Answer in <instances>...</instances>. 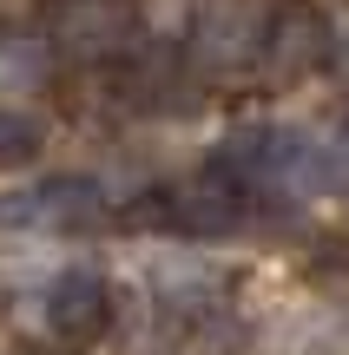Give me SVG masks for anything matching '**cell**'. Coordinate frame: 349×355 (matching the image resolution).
Segmentation results:
<instances>
[{
	"label": "cell",
	"instance_id": "1",
	"mask_svg": "<svg viewBox=\"0 0 349 355\" xmlns=\"http://www.w3.org/2000/svg\"><path fill=\"white\" fill-rule=\"evenodd\" d=\"M99 184L92 178H46V184H20L0 198V230H79L99 217Z\"/></svg>",
	"mask_w": 349,
	"mask_h": 355
},
{
	"label": "cell",
	"instance_id": "2",
	"mask_svg": "<svg viewBox=\"0 0 349 355\" xmlns=\"http://www.w3.org/2000/svg\"><path fill=\"white\" fill-rule=\"evenodd\" d=\"M105 316H112L105 277L86 270V263L60 270V277L46 283V296H40V322H46V336H60V343H86V336H99Z\"/></svg>",
	"mask_w": 349,
	"mask_h": 355
},
{
	"label": "cell",
	"instance_id": "3",
	"mask_svg": "<svg viewBox=\"0 0 349 355\" xmlns=\"http://www.w3.org/2000/svg\"><path fill=\"white\" fill-rule=\"evenodd\" d=\"M126 33H132V7L126 0H66V7L53 13V46H60L66 60H79V66L119 53Z\"/></svg>",
	"mask_w": 349,
	"mask_h": 355
},
{
	"label": "cell",
	"instance_id": "4",
	"mask_svg": "<svg viewBox=\"0 0 349 355\" xmlns=\"http://www.w3.org/2000/svg\"><path fill=\"white\" fill-rule=\"evenodd\" d=\"M257 7L250 0H205L198 7V26H191V53L211 66V73H237V66L257 53Z\"/></svg>",
	"mask_w": 349,
	"mask_h": 355
},
{
	"label": "cell",
	"instance_id": "5",
	"mask_svg": "<svg viewBox=\"0 0 349 355\" xmlns=\"http://www.w3.org/2000/svg\"><path fill=\"white\" fill-rule=\"evenodd\" d=\"M316 53H323V26H316V13H310V7H290V13H277V26H271V46H264L271 73H303V66H316Z\"/></svg>",
	"mask_w": 349,
	"mask_h": 355
},
{
	"label": "cell",
	"instance_id": "6",
	"mask_svg": "<svg viewBox=\"0 0 349 355\" xmlns=\"http://www.w3.org/2000/svg\"><path fill=\"white\" fill-rule=\"evenodd\" d=\"M53 73V46L33 33H0V92H33Z\"/></svg>",
	"mask_w": 349,
	"mask_h": 355
},
{
	"label": "cell",
	"instance_id": "7",
	"mask_svg": "<svg viewBox=\"0 0 349 355\" xmlns=\"http://www.w3.org/2000/svg\"><path fill=\"white\" fill-rule=\"evenodd\" d=\"M40 145H46V125L20 105H0V165H33Z\"/></svg>",
	"mask_w": 349,
	"mask_h": 355
}]
</instances>
